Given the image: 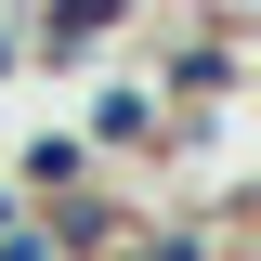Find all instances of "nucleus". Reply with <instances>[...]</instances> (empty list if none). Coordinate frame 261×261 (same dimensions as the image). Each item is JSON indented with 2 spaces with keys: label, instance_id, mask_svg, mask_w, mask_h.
<instances>
[{
  "label": "nucleus",
  "instance_id": "f257e3e1",
  "mask_svg": "<svg viewBox=\"0 0 261 261\" xmlns=\"http://www.w3.org/2000/svg\"><path fill=\"white\" fill-rule=\"evenodd\" d=\"M196 13H222V27H235V39H248V27H261V0H196Z\"/></svg>",
  "mask_w": 261,
  "mask_h": 261
}]
</instances>
